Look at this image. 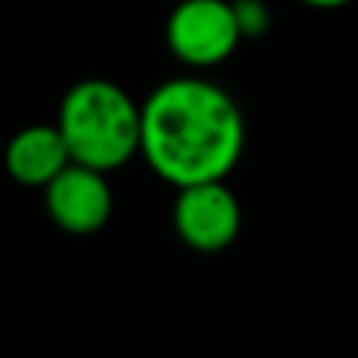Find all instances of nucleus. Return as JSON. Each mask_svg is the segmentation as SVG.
I'll return each mask as SVG.
<instances>
[{
  "label": "nucleus",
  "instance_id": "39448f33",
  "mask_svg": "<svg viewBox=\"0 0 358 358\" xmlns=\"http://www.w3.org/2000/svg\"><path fill=\"white\" fill-rule=\"evenodd\" d=\"M44 210L69 236H92L113 214V189L107 173L85 164H69L44 185Z\"/></svg>",
  "mask_w": 358,
  "mask_h": 358
},
{
  "label": "nucleus",
  "instance_id": "423d86ee",
  "mask_svg": "<svg viewBox=\"0 0 358 358\" xmlns=\"http://www.w3.org/2000/svg\"><path fill=\"white\" fill-rule=\"evenodd\" d=\"M73 157L63 142L57 123H31L19 129L3 148V167L19 185L44 189Z\"/></svg>",
  "mask_w": 358,
  "mask_h": 358
},
{
  "label": "nucleus",
  "instance_id": "0eeeda50",
  "mask_svg": "<svg viewBox=\"0 0 358 358\" xmlns=\"http://www.w3.org/2000/svg\"><path fill=\"white\" fill-rule=\"evenodd\" d=\"M236 13V25L242 31V41L245 38H261L271 29V6L264 0H229Z\"/></svg>",
  "mask_w": 358,
  "mask_h": 358
},
{
  "label": "nucleus",
  "instance_id": "20e7f679",
  "mask_svg": "<svg viewBox=\"0 0 358 358\" xmlns=\"http://www.w3.org/2000/svg\"><path fill=\"white\" fill-rule=\"evenodd\" d=\"M173 229L182 245L217 255L239 239L242 204L223 179L182 185L173 201Z\"/></svg>",
  "mask_w": 358,
  "mask_h": 358
},
{
  "label": "nucleus",
  "instance_id": "f03ea898",
  "mask_svg": "<svg viewBox=\"0 0 358 358\" xmlns=\"http://www.w3.org/2000/svg\"><path fill=\"white\" fill-rule=\"evenodd\" d=\"M57 129L76 164L113 173L138 157L142 104L110 79H82L63 94Z\"/></svg>",
  "mask_w": 358,
  "mask_h": 358
},
{
  "label": "nucleus",
  "instance_id": "6e6552de",
  "mask_svg": "<svg viewBox=\"0 0 358 358\" xmlns=\"http://www.w3.org/2000/svg\"><path fill=\"white\" fill-rule=\"evenodd\" d=\"M305 6H315V10H340V6L352 3V0H299Z\"/></svg>",
  "mask_w": 358,
  "mask_h": 358
},
{
  "label": "nucleus",
  "instance_id": "f257e3e1",
  "mask_svg": "<svg viewBox=\"0 0 358 358\" xmlns=\"http://www.w3.org/2000/svg\"><path fill=\"white\" fill-rule=\"evenodd\" d=\"M245 151V117L204 76L167 79L142 101L138 155L173 189L227 179Z\"/></svg>",
  "mask_w": 358,
  "mask_h": 358
},
{
  "label": "nucleus",
  "instance_id": "7ed1b4c3",
  "mask_svg": "<svg viewBox=\"0 0 358 358\" xmlns=\"http://www.w3.org/2000/svg\"><path fill=\"white\" fill-rule=\"evenodd\" d=\"M170 54L189 69H214L242 44L229 0H179L164 25Z\"/></svg>",
  "mask_w": 358,
  "mask_h": 358
}]
</instances>
